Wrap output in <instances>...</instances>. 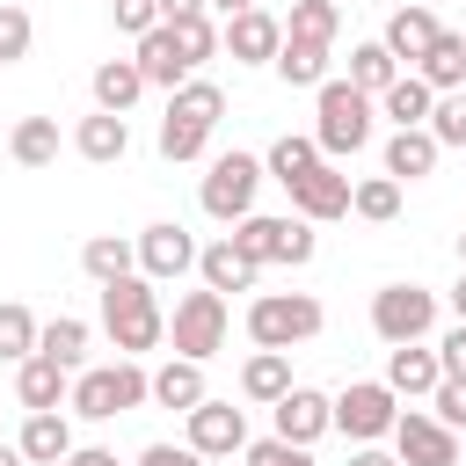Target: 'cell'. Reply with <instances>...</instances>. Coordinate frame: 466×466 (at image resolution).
I'll use <instances>...</instances> for the list:
<instances>
[{"instance_id":"cell-1","label":"cell","mask_w":466,"mask_h":466,"mask_svg":"<svg viewBox=\"0 0 466 466\" xmlns=\"http://www.w3.org/2000/svg\"><path fill=\"white\" fill-rule=\"evenodd\" d=\"M371 116H379L371 95H357L350 80H320V87H313V146H320V160L364 153V146H371Z\"/></svg>"},{"instance_id":"cell-2","label":"cell","mask_w":466,"mask_h":466,"mask_svg":"<svg viewBox=\"0 0 466 466\" xmlns=\"http://www.w3.org/2000/svg\"><path fill=\"white\" fill-rule=\"evenodd\" d=\"M102 328H109V342L124 350V357H146V350H160V335H167V313H160V291L131 269V277H116V284H102Z\"/></svg>"},{"instance_id":"cell-3","label":"cell","mask_w":466,"mask_h":466,"mask_svg":"<svg viewBox=\"0 0 466 466\" xmlns=\"http://www.w3.org/2000/svg\"><path fill=\"white\" fill-rule=\"evenodd\" d=\"M320 320H328V313H320V299H313V291H262V299L248 306V342H255V350H284V357H291L299 342H313V335H320Z\"/></svg>"},{"instance_id":"cell-4","label":"cell","mask_w":466,"mask_h":466,"mask_svg":"<svg viewBox=\"0 0 466 466\" xmlns=\"http://www.w3.org/2000/svg\"><path fill=\"white\" fill-rule=\"evenodd\" d=\"M66 408L87 415V422H109V415L146 408V371H138V357H116V364H102V371H73Z\"/></svg>"},{"instance_id":"cell-5","label":"cell","mask_w":466,"mask_h":466,"mask_svg":"<svg viewBox=\"0 0 466 466\" xmlns=\"http://www.w3.org/2000/svg\"><path fill=\"white\" fill-rule=\"evenodd\" d=\"M269 175H262V160L255 153H211V167H204V189H197V204L218 218V226H240L248 211H255V189H262Z\"/></svg>"},{"instance_id":"cell-6","label":"cell","mask_w":466,"mask_h":466,"mask_svg":"<svg viewBox=\"0 0 466 466\" xmlns=\"http://www.w3.org/2000/svg\"><path fill=\"white\" fill-rule=\"evenodd\" d=\"M226 240H233L255 269H262V262H291V269H299V262H313V248H320L306 218H269V211H248Z\"/></svg>"},{"instance_id":"cell-7","label":"cell","mask_w":466,"mask_h":466,"mask_svg":"<svg viewBox=\"0 0 466 466\" xmlns=\"http://www.w3.org/2000/svg\"><path fill=\"white\" fill-rule=\"evenodd\" d=\"M430 328H437V291H422V284H386V291H371V335H379L386 350L422 342Z\"/></svg>"},{"instance_id":"cell-8","label":"cell","mask_w":466,"mask_h":466,"mask_svg":"<svg viewBox=\"0 0 466 466\" xmlns=\"http://www.w3.org/2000/svg\"><path fill=\"white\" fill-rule=\"evenodd\" d=\"M167 342H175V357L211 364L226 350V299L218 291H182L175 299V320H167Z\"/></svg>"},{"instance_id":"cell-9","label":"cell","mask_w":466,"mask_h":466,"mask_svg":"<svg viewBox=\"0 0 466 466\" xmlns=\"http://www.w3.org/2000/svg\"><path fill=\"white\" fill-rule=\"evenodd\" d=\"M393 415H400V400H393L386 379H357V386L335 393V430L357 437V444H379V437L393 430Z\"/></svg>"},{"instance_id":"cell-10","label":"cell","mask_w":466,"mask_h":466,"mask_svg":"<svg viewBox=\"0 0 466 466\" xmlns=\"http://www.w3.org/2000/svg\"><path fill=\"white\" fill-rule=\"evenodd\" d=\"M386 437H393V459L400 466H459V437L437 415H422V408H400Z\"/></svg>"},{"instance_id":"cell-11","label":"cell","mask_w":466,"mask_h":466,"mask_svg":"<svg viewBox=\"0 0 466 466\" xmlns=\"http://www.w3.org/2000/svg\"><path fill=\"white\" fill-rule=\"evenodd\" d=\"M131 248H138V277H146V284H167V277L197 269V240H189V226H175V218H153Z\"/></svg>"},{"instance_id":"cell-12","label":"cell","mask_w":466,"mask_h":466,"mask_svg":"<svg viewBox=\"0 0 466 466\" xmlns=\"http://www.w3.org/2000/svg\"><path fill=\"white\" fill-rule=\"evenodd\" d=\"M189 451L197 459H233V451H248V415L233 408V400H197L189 408Z\"/></svg>"},{"instance_id":"cell-13","label":"cell","mask_w":466,"mask_h":466,"mask_svg":"<svg viewBox=\"0 0 466 466\" xmlns=\"http://www.w3.org/2000/svg\"><path fill=\"white\" fill-rule=\"evenodd\" d=\"M350 189H357V182H350L335 160H320L313 175H299V182H291V211H299L306 226H320V218H342V211H350Z\"/></svg>"},{"instance_id":"cell-14","label":"cell","mask_w":466,"mask_h":466,"mask_svg":"<svg viewBox=\"0 0 466 466\" xmlns=\"http://www.w3.org/2000/svg\"><path fill=\"white\" fill-rule=\"evenodd\" d=\"M269 415H277V437H284V444H306V451H313V437H328V430H335V400H328V393H313V386H291Z\"/></svg>"},{"instance_id":"cell-15","label":"cell","mask_w":466,"mask_h":466,"mask_svg":"<svg viewBox=\"0 0 466 466\" xmlns=\"http://www.w3.org/2000/svg\"><path fill=\"white\" fill-rule=\"evenodd\" d=\"M218 44L233 51V66H269V58H277V44H284V22H277V15H262V7H248V15H233V22L218 29Z\"/></svg>"},{"instance_id":"cell-16","label":"cell","mask_w":466,"mask_h":466,"mask_svg":"<svg viewBox=\"0 0 466 466\" xmlns=\"http://www.w3.org/2000/svg\"><path fill=\"white\" fill-rule=\"evenodd\" d=\"M379 44H386V58H393L400 73H415V66H422V51L437 44V15H430V7H393V15H386V29H379Z\"/></svg>"},{"instance_id":"cell-17","label":"cell","mask_w":466,"mask_h":466,"mask_svg":"<svg viewBox=\"0 0 466 466\" xmlns=\"http://www.w3.org/2000/svg\"><path fill=\"white\" fill-rule=\"evenodd\" d=\"M437 350L430 342H400V350H386V386H393V400H422V393H437Z\"/></svg>"},{"instance_id":"cell-18","label":"cell","mask_w":466,"mask_h":466,"mask_svg":"<svg viewBox=\"0 0 466 466\" xmlns=\"http://www.w3.org/2000/svg\"><path fill=\"white\" fill-rule=\"evenodd\" d=\"M73 153H80V160H95V167H116V160L131 153V124H124V116H109V109H95V116H80Z\"/></svg>"},{"instance_id":"cell-19","label":"cell","mask_w":466,"mask_h":466,"mask_svg":"<svg viewBox=\"0 0 466 466\" xmlns=\"http://www.w3.org/2000/svg\"><path fill=\"white\" fill-rule=\"evenodd\" d=\"M197 277H204V291H218V299H226V291H255V277H262V269H255L233 240H211V248H197Z\"/></svg>"},{"instance_id":"cell-20","label":"cell","mask_w":466,"mask_h":466,"mask_svg":"<svg viewBox=\"0 0 466 466\" xmlns=\"http://www.w3.org/2000/svg\"><path fill=\"white\" fill-rule=\"evenodd\" d=\"M146 400H160V408H197L204 400V364H189V357H167L160 371H146Z\"/></svg>"},{"instance_id":"cell-21","label":"cell","mask_w":466,"mask_h":466,"mask_svg":"<svg viewBox=\"0 0 466 466\" xmlns=\"http://www.w3.org/2000/svg\"><path fill=\"white\" fill-rule=\"evenodd\" d=\"M15 451H22L29 466H66V451H73V430H66V415H58V408L29 415V422H22V437H15Z\"/></svg>"},{"instance_id":"cell-22","label":"cell","mask_w":466,"mask_h":466,"mask_svg":"<svg viewBox=\"0 0 466 466\" xmlns=\"http://www.w3.org/2000/svg\"><path fill=\"white\" fill-rule=\"evenodd\" d=\"M415 80H422L430 95H451V87H466V36H459V29H437V44L422 51Z\"/></svg>"},{"instance_id":"cell-23","label":"cell","mask_w":466,"mask_h":466,"mask_svg":"<svg viewBox=\"0 0 466 466\" xmlns=\"http://www.w3.org/2000/svg\"><path fill=\"white\" fill-rule=\"evenodd\" d=\"M15 393H22V408H29V415H44V408H58V400L73 393V371H58L51 357H22Z\"/></svg>"},{"instance_id":"cell-24","label":"cell","mask_w":466,"mask_h":466,"mask_svg":"<svg viewBox=\"0 0 466 466\" xmlns=\"http://www.w3.org/2000/svg\"><path fill=\"white\" fill-rule=\"evenodd\" d=\"M131 66L146 73V87H167V95L189 80V66L175 58V36H167V29H146V36H138V51H131Z\"/></svg>"},{"instance_id":"cell-25","label":"cell","mask_w":466,"mask_h":466,"mask_svg":"<svg viewBox=\"0 0 466 466\" xmlns=\"http://www.w3.org/2000/svg\"><path fill=\"white\" fill-rule=\"evenodd\" d=\"M87 87H95V109H109V116H124V109H131V102L146 95V73H138L131 58H102Z\"/></svg>"},{"instance_id":"cell-26","label":"cell","mask_w":466,"mask_h":466,"mask_svg":"<svg viewBox=\"0 0 466 466\" xmlns=\"http://www.w3.org/2000/svg\"><path fill=\"white\" fill-rule=\"evenodd\" d=\"M437 153H444V146H437L422 124H415V131H393V138H386V175H393V182H422V175L437 167Z\"/></svg>"},{"instance_id":"cell-27","label":"cell","mask_w":466,"mask_h":466,"mask_svg":"<svg viewBox=\"0 0 466 466\" xmlns=\"http://www.w3.org/2000/svg\"><path fill=\"white\" fill-rule=\"evenodd\" d=\"M240 393L262 400V408H277V400L291 393V357H284V350H255V357L240 364Z\"/></svg>"},{"instance_id":"cell-28","label":"cell","mask_w":466,"mask_h":466,"mask_svg":"<svg viewBox=\"0 0 466 466\" xmlns=\"http://www.w3.org/2000/svg\"><path fill=\"white\" fill-rule=\"evenodd\" d=\"M269 66H277V80H284V87H320V80H328V44H306V36H284Z\"/></svg>"},{"instance_id":"cell-29","label":"cell","mask_w":466,"mask_h":466,"mask_svg":"<svg viewBox=\"0 0 466 466\" xmlns=\"http://www.w3.org/2000/svg\"><path fill=\"white\" fill-rule=\"evenodd\" d=\"M36 357H51L58 371H80V357H87V320H80V313L44 320V328H36Z\"/></svg>"},{"instance_id":"cell-30","label":"cell","mask_w":466,"mask_h":466,"mask_svg":"<svg viewBox=\"0 0 466 466\" xmlns=\"http://www.w3.org/2000/svg\"><path fill=\"white\" fill-rule=\"evenodd\" d=\"M7 153H15V167H51L58 160V116H22L7 131Z\"/></svg>"},{"instance_id":"cell-31","label":"cell","mask_w":466,"mask_h":466,"mask_svg":"<svg viewBox=\"0 0 466 466\" xmlns=\"http://www.w3.org/2000/svg\"><path fill=\"white\" fill-rule=\"evenodd\" d=\"M80 269H87L95 284H116V277H131V269H138V248H131L124 233H95V240L80 248Z\"/></svg>"},{"instance_id":"cell-32","label":"cell","mask_w":466,"mask_h":466,"mask_svg":"<svg viewBox=\"0 0 466 466\" xmlns=\"http://www.w3.org/2000/svg\"><path fill=\"white\" fill-rule=\"evenodd\" d=\"M430 102H437V95H430L415 73H400V80L379 95V116H393V131H415V124H430Z\"/></svg>"},{"instance_id":"cell-33","label":"cell","mask_w":466,"mask_h":466,"mask_svg":"<svg viewBox=\"0 0 466 466\" xmlns=\"http://www.w3.org/2000/svg\"><path fill=\"white\" fill-rule=\"evenodd\" d=\"M313 167H320V146H313V138H299V131H284V138L262 153V175H269V182H284V189H291L299 175H313Z\"/></svg>"},{"instance_id":"cell-34","label":"cell","mask_w":466,"mask_h":466,"mask_svg":"<svg viewBox=\"0 0 466 466\" xmlns=\"http://www.w3.org/2000/svg\"><path fill=\"white\" fill-rule=\"evenodd\" d=\"M393 80H400V66L386 58V44H379V36L350 51V87H357V95H371V102H379V95H386Z\"/></svg>"},{"instance_id":"cell-35","label":"cell","mask_w":466,"mask_h":466,"mask_svg":"<svg viewBox=\"0 0 466 466\" xmlns=\"http://www.w3.org/2000/svg\"><path fill=\"white\" fill-rule=\"evenodd\" d=\"M204 146H211V124L204 116H182V109L160 116V160H197Z\"/></svg>"},{"instance_id":"cell-36","label":"cell","mask_w":466,"mask_h":466,"mask_svg":"<svg viewBox=\"0 0 466 466\" xmlns=\"http://www.w3.org/2000/svg\"><path fill=\"white\" fill-rule=\"evenodd\" d=\"M335 29H342V0H291V22H284V36L335 44Z\"/></svg>"},{"instance_id":"cell-37","label":"cell","mask_w":466,"mask_h":466,"mask_svg":"<svg viewBox=\"0 0 466 466\" xmlns=\"http://www.w3.org/2000/svg\"><path fill=\"white\" fill-rule=\"evenodd\" d=\"M160 29L175 36V58H182L189 73H197V66L218 51V29H211V15H182V22H160Z\"/></svg>"},{"instance_id":"cell-38","label":"cell","mask_w":466,"mask_h":466,"mask_svg":"<svg viewBox=\"0 0 466 466\" xmlns=\"http://www.w3.org/2000/svg\"><path fill=\"white\" fill-rule=\"evenodd\" d=\"M36 328H44V320H36L29 306H15V299H7V306H0V357H7V364L36 357Z\"/></svg>"},{"instance_id":"cell-39","label":"cell","mask_w":466,"mask_h":466,"mask_svg":"<svg viewBox=\"0 0 466 466\" xmlns=\"http://www.w3.org/2000/svg\"><path fill=\"white\" fill-rule=\"evenodd\" d=\"M350 211H357V218H371V226H386V218L400 211V182H393V175L357 182V189H350Z\"/></svg>"},{"instance_id":"cell-40","label":"cell","mask_w":466,"mask_h":466,"mask_svg":"<svg viewBox=\"0 0 466 466\" xmlns=\"http://www.w3.org/2000/svg\"><path fill=\"white\" fill-rule=\"evenodd\" d=\"M29 44H36V22H29V7L0 0V66H22V58H29Z\"/></svg>"},{"instance_id":"cell-41","label":"cell","mask_w":466,"mask_h":466,"mask_svg":"<svg viewBox=\"0 0 466 466\" xmlns=\"http://www.w3.org/2000/svg\"><path fill=\"white\" fill-rule=\"evenodd\" d=\"M437 146H466V87H451V95H437L430 102V124H422Z\"/></svg>"},{"instance_id":"cell-42","label":"cell","mask_w":466,"mask_h":466,"mask_svg":"<svg viewBox=\"0 0 466 466\" xmlns=\"http://www.w3.org/2000/svg\"><path fill=\"white\" fill-rule=\"evenodd\" d=\"M430 415H437V422L459 437V430H466V379H437V393H430Z\"/></svg>"},{"instance_id":"cell-43","label":"cell","mask_w":466,"mask_h":466,"mask_svg":"<svg viewBox=\"0 0 466 466\" xmlns=\"http://www.w3.org/2000/svg\"><path fill=\"white\" fill-rule=\"evenodd\" d=\"M248 466H320L306 444H284V437H262V444H248Z\"/></svg>"},{"instance_id":"cell-44","label":"cell","mask_w":466,"mask_h":466,"mask_svg":"<svg viewBox=\"0 0 466 466\" xmlns=\"http://www.w3.org/2000/svg\"><path fill=\"white\" fill-rule=\"evenodd\" d=\"M109 7H116V29H124V36L160 29V7H153V0H109Z\"/></svg>"},{"instance_id":"cell-45","label":"cell","mask_w":466,"mask_h":466,"mask_svg":"<svg viewBox=\"0 0 466 466\" xmlns=\"http://www.w3.org/2000/svg\"><path fill=\"white\" fill-rule=\"evenodd\" d=\"M437 371H444V379H466V320L444 328V342H437Z\"/></svg>"},{"instance_id":"cell-46","label":"cell","mask_w":466,"mask_h":466,"mask_svg":"<svg viewBox=\"0 0 466 466\" xmlns=\"http://www.w3.org/2000/svg\"><path fill=\"white\" fill-rule=\"evenodd\" d=\"M138 466H204V459H197L189 444H146V451H138Z\"/></svg>"},{"instance_id":"cell-47","label":"cell","mask_w":466,"mask_h":466,"mask_svg":"<svg viewBox=\"0 0 466 466\" xmlns=\"http://www.w3.org/2000/svg\"><path fill=\"white\" fill-rule=\"evenodd\" d=\"M66 466H116V451H102V444H73Z\"/></svg>"},{"instance_id":"cell-48","label":"cell","mask_w":466,"mask_h":466,"mask_svg":"<svg viewBox=\"0 0 466 466\" xmlns=\"http://www.w3.org/2000/svg\"><path fill=\"white\" fill-rule=\"evenodd\" d=\"M160 7V22H182V15H204V0H153Z\"/></svg>"},{"instance_id":"cell-49","label":"cell","mask_w":466,"mask_h":466,"mask_svg":"<svg viewBox=\"0 0 466 466\" xmlns=\"http://www.w3.org/2000/svg\"><path fill=\"white\" fill-rule=\"evenodd\" d=\"M350 466H400V459H393V451H379V444H357V451H350Z\"/></svg>"},{"instance_id":"cell-50","label":"cell","mask_w":466,"mask_h":466,"mask_svg":"<svg viewBox=\"0 0 466 466\" xmlns=\"http://www.w3.org/2000/svg\"><path fill=\"white\" fill-rule=\"evenodd\" d=\"M204 7H218V15H226V22H233V15H248V7H255V0H204Z\"/></svg>"},{"instance_id":"cell-51","label":"cell","mask_w":466,"mask_h":466,"mask_svg":"<svg viewBox=\"0 0 466 466\" xmlns=\"http://www.w3.org/2000/svg\"><path fill=\"white\" fill-rule=\"evenodd\" d=\"M451 313L466 320V269H459V284H451Z\"/></svg>"},{"instance_id":"cell-52","label":"cell","mask_w":466,"mask_h":466,"mask_svg":"<svg viewBox=\"0 0 466 466\" xmlns=\"http://www.w3.org/2000/svg\"><path fill=\"white\" fill-rule=\"evenodd\" d=\"M0 466H29V459H22V451H15V444H0Z\"/></svg>"},{"instance_id":"cell-53","label":"cell","mask_w":466,"mask_h":466,"mask_svg":"<svg viewBox=\"0 0 466 466\" xmlns=\"http://www.w3.org/2000/svg\"><path fill=\"white\" fill-rule=\"evenodd\" d=\"M459 262H466V233H459Z\"/></svg>"},{"instance_id":"cell-54","label":"cell","mask_w":466,"mask_h":466,"mask_svg":"<svg viewBox=\"0 0 466 466\" xmlns=\"http://www.w3.org/2000/svg\"><path fill=\"white\" fill-rule=\"evenodd\" d=\"M459 466H466V444H459Z\"/></svg>"}]
</instances>
